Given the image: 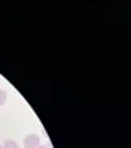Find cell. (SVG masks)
<instances>
[{"label": "cell", "instance_id": "6da1fadb", "mask_svg": "<svg viewBox=\"0 0 131 148\" xmlns=\"http://www.w3.org/2000/svg\"><path fill=\"white\" fill-rule=\"evenodd\" d=\"M23 145H25V148H36L41 145V140H39V135H36V133H30V135H26L25 138H23Z\"/></svg>", "mask_w": 131, "mask_h": 148}, {"label": "cell", "instance_id": "7a4b0ae2", "mask_svg": "<svg viewBox=\"0 0 131 148\" xmlns=\"http://www.w3.org/2000/svg\"><path fill=\"white\" fill-rule=\"evenodd\" d=\"M3 148H20V147H18V143H16L15 140H7V142L3 143Z\"/></svg>", "mask_w": 131, "mask_h": 148}, {"label": "cell", "instance_id": "3957f363", "mask_svg": "<svg viewBox=\"0 0 131 148\" xmlns=\"http://www.w3.org/2000/svg\"><path fill=\"white\" fill-rule=\"evenodd\" d=\"M7 102V90L0 89V106H3Z\"/></svg>", "mask_w": 131, "mask_h": 148}, {"label": "cell", "instance_id": "277c9868", "mask_svg": "<svg viewBox=\"0 0 131 148\" xmlns=\"http://www.w3.org/2000/svg\"><path fill=\"white\" fill-rule=\"evenodd\" d=\"M36 148H49L48 145H39V147H36Z\"/></svg>", "mask_w": 131, "mask_h": 148}, {"label": "cell", "instance_id": "5b68a950", "mask_svg": "<svg viewBox=\"0 0 131 148\" xmlns=\"http://www.w3.org/2000/svg\"><path fill=\"white\" fill-rule=\"evenodd\" d=\"M0 148H3V145H0Z\"/></svg>", "mask_w": 131, "mask_h": 148}]
</instances>
